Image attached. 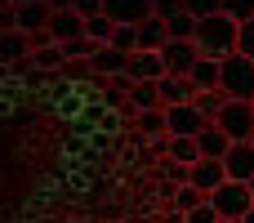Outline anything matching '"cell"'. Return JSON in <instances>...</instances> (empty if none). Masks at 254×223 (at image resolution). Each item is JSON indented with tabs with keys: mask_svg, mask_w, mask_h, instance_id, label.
I'll return each mask as SVG.
<instances>
[{
	"mask_svg": "<svg viewBox=\"0 0 254 223\" xmlns=\"http://www.w3.org/2000/svg\"><path fill=\"white\" fill-rule=\"evenodd\" d=\"M237 36H241V22L228 18V13H214V18L196 22V49L205 58H219V63L237 54Z\"/></svg>",
	"mask_w": 254,
	"mask_h": 223,
	"instance_id": "6da1fadb",
	"label": "cell"
},
{
	"mask_svg": "<svg viewBox=\"0 0 254 223\" xmlns=\"http://www.w3.org/2000/svg\"><path fill=\"white\" fill-rule=\"evenodd\" d=\"M223 94L241 98V103H254V58H246V54L223 58Z\"/></svg>",
	"mask_w": 254,
	"mask_h": 223,
	"instance_id": "7a4b0ae2",
	"label": "cell"
},
{
	"mask_svg": "<svg viewBox=\"0 0 254 223\" xmlns=\"http://www.w3.org/2000/svg\"><path fill=\"white\" fill-rule=\"evenodd\" d=\"M232 143H254V103H241V98H228V107L219 112L214 121Z\"/></svg>",
	"mask_w": 254,
	"mask_h": 223,
	"instance_id": "3957f363",
	"label": "cell"
},
{
	"mask_svg": "<svg viewBox=\"0 0 254 223\" xmlns=\"http://www.w3.org/2000/svg\"><path fill=\"white\" fill-rule=\"evenodd\" d=\"M210 206L219 210V219H246L254 210V192H250V183H223L214 197H210Z\"/></svg>",
	"mask_w": 254,
	"mask_h": 223,
	"instance_id": "277c9868",
	"label": "cell"
},
{
	"mask_svg": "<svg viewBox=\"0 0 254 223\" xmlns=\"http://www.w3.org/2000/svg\"><path fill=\"white\" fill-rule=\"evenodd\" d=\"M49 18H54V9L45 0H27V4H9L4 27H18V31L36 36V31H49Z\"/></svg>",
	"mask_w": 254,
	"mask_h": 223,
	"instance_id": "5b68a950",
	"label": "cell"
},
{
	"mask_svg": "<svg viewBox=\"0 0 254 223\" xmlns=\"http://www.w3.org/2000/svg\"><path fill=\"white\" fill-rule=\"evenodd\" d=\"M103 13L116 27H143L156 13V0H103Z\"/></svg>",
	"mask_w": 254,
	"mask_h": 223,
	"instance_id": "8992f818",
	"label": "cell"
},
{
	"mask_svg": "<svg viewBox=\"0 0 254 223\" xmlns=\"http://www.w3.org/2000/svg\"><path fill=\"white\" fill-rule=\"evenodd\" d=\"M161 58H165V72H170V76H192V67H196L205 54L196 49V40H170V45L161 49Z\"/></svg>",
	"mask_w": 254,
	"mask_h": 223,
	"instance_id": "52a82bcc",
	"label": "cell"
},
{
	"mask_svg": "<svg viewBox=\"0 0 254 223\" xmlns=\"http://www.w3.org/2000/svg\"><path fill=\"white\" fill-rule=\"evenodd\" d=\"M165 121H170V134L174 139H196L210 121L196 112V103H179V107H165Z\"/></svg>",
	"mask_w": 254,
	"mask_h": 223,
	"instance_id": "ba28073f",
	"label": "cell"
},
{
	"mask_svg": "<svg viewBox=\"0 0 254 223\" xmlns=\"http://www.w3.org/2000/svg\"><path fill=\"white\" fill-rule=\"evenodd\" d=\"M188 183H192V188H201L205 197H214V192L228 183V165H223V161H210V156H201V161L192 165Z\"/></svg>",
	"mask_w": 254,
	"mask_h": 223,
	"instance_id": "9c48e42d",
	"label": "cell"
},
{
	"mask_svg": "<svg viewBox=\"0 0 254 223\" xmlns=\"http://www.w3.org/2000/svg\"><path fill=\"white\" fill-rule=\"evenodd\" d=\"M129 80H161V76H170L165 72V58H161V49H134L129 54V72H125Z\"/></svg>",
	"mask_w": 254,
	"mask_h": 223,
	"instance_id": "30bf717a",
	"label": "cell"
},
{
	"mask_svg": "<svg viewBox=\"0 0 254 223\" xmlns=\"http://www.w3.org/2000/svg\"><path fill=\"white\" fill-rule=\"evenodd\" d=\"M49 36H54L58 45H71V40L85 36V18H80L76 9H54V18H49Z\"/></svg>",
	"mask_w": 254,
	"mask_h": 223,
	"instance_id": "8fae6325",
	"label": "cell"
},
{
	"mask_svg": "<svg viewBox=\"0 0 254 223\" xmlns=\"http://www.w3.org/2000/svg\"><path fill=\"white\" fill-rule=\"evenodd\" d=\"M89 63H94V76H103V80H116V76H125V72H129V54H125V49H116V45H103Z\"/></svg>",
	"mask_w": 254,
	"mask_h": 223,
	"instance_id": "7c38bea8",
	"label": "cell"
},
{
	"mask_svg": "<svg viewBox=\"0 0 254 223\" xmlns=\"http://www.w3.org/2000/svg\"><path fill=\"white\" fill-rule=\"evenodd\" d=\"M228 179L232 183H254V143H232V152L223 156Z\"/></svg>",
	"mask_w": 254,
	"mask_h": 223,
	"instance_id": "4fadbf2b",
	"label": "cell"
},
{
	"mask_svg": "<svg viewBox=\"0 0 254 223\" xmlns=\"http://www.w3.org/2000/svg\"><path fill=\"white\" fill-rule=\"evenodd\" d=\"M22 58H31V36L18 31V27H4V31H0V63L13 67V63H22Z\"/></svg>",
	"mask_w": 254,
	"mask_h": 223,
	"instance_id": "5bb4252c",
	"label": "cell"
},
{
	"mask_svg": "<svg viewBox=\"0 0 254 223\" xmlns=\"http://www.w3.org/2000/svg\"><path fill=\"white\" fill-rule=\"evenodd\" d=\"M156 85H161V103H165V107H179V103H192V98L201 94L192 76H161Z\"/></svg>",
	"mask_w": 254,
	"mask_h": 223,
	"instance_id": "9a60e30c",
	"label": "cell"
},
{
	"mask_svg": "<svg viewBox=\"0 0 254 223\" xmlns=\"http://www.w3.org/2000/svg\"><path fill=\"white\" fill-rule=\"evenodd\" d=\"M125 107H129V112H156V107H165V103H161V85H156V80H134Z\"/></svg>",
	"mask_w": 254,
	"mask_h": 223,
	"instance_id": "2e32d148",
	"label": "cell"
},
{
	"mask_svg": "<svg viewBox=\"0 0 254 223\" xmlns=\"http://www.w3.org/2000/svg\"><path fill=\"white\" fill-rule=\"evenodd\" d=\"M196 148H201V156H210V161H223V156L232 152V139H228V134H223V130L210 121V125L196 134Z\"/></svg>",
	"mask_w": 254,
	"mask_h": 223,
	"instance_id": "e0dca14e",
	"label": "cell"
},
{
	"mask_svg": "<svg viewBox=\"0 0 254 223\" xmlns=\"http://www.w3.org/2000/svg\"><path fill=\"white\" fill-rule=\"evenodd\" d=\"M165 45H170V22L152 13V18L138 27V49H165Z\"/></svg>",
	"mask_w": 254,
	"mask_h": 223,
	"instance_id": "ac0fdd59",
	"label": "cell"
},
{
	"mask_svg": "<svg viewBox=\"0 0 254 223\" xmlns=\"http://www.w3.org/2000/svg\"><path fill=\"white\" fill-rule=\"evenodd\" d=\"M192 80H196V89H223V63L219 58H201L192 67Z\"/></svg>",
	"mask_w": 254,
	"mask_h": 223,
	"instance_id": "d6986e66",
	"label": "cell"
},
{
	"mask_svg": "<svg viewBox=\"0 0 254 223\" xmlns=\"http://www.w3.org/2000/svg\"><path fill=\"white\" fill-rule=\"evenodd\" d=\"M165 139H170V143H165V152H170V161H174V165H188V170H192V165L201 161L196 139H174V134H165Z\"/></svg>",
	"mask_w": 254,
	"mask_h": 223,
	"instance_id": "ffe728a7",
	"label": "cell"
},
{
	"mask_svg": "<svg viewBox=\"0 0 254 223\" xmlns=\"http://www.w3.org/2000/svg\"><path fill=\"white\" fill-rule=\"evenodd\" d=\"M31 63H36V72H63L67 54H63V45H40V49H31Z\"/></svg>",
	"mask_w": 254,
	"mask_h": 223,
	"instance_id": "44dd1931",
	"label": "cell"
},
{
	"mask_svg": "<svg viewBox=\"0 0 254 223\" xmlns=\"http://www.w3.org/2000/svg\"><path fill=\"white\" fill-rule=\"evenodd\" d=\"M192 103H196V112H201L205 121H219V112L228 107V94H223V89H201Z\"/></svg>",
	"mask_w": 254,
	"mask_h": 223,
	"instance_id": "7402d4cb",
	"label": "cell"
},
{
	"mask_svg": "<svg viewBox=\"0 0 254 223\" xmlns=\"http://www.w3.org/2000/svg\"><path fill=\"white\" fill-rule=\"evenodd\" d=\"M138 134H143V139H161V134H170L165 107H156V112H138Z\"/></svg>",
	"mask_w": 254,
	"mask_h": 223,
	"instance_id": "603a6c76",
	"label": "cell"
},
{
	"mask_svg": "<svg viewBox=\"0 0 254 223\" xmlns=\"http://www.w3.org/2000/svg\"><path fill=\"white\" fill-rule=\"evenodd\" d=\"M85 36H89V40H98V45H112L116 22H112L107 13H94V18H85Z\"/></svg>",
	"mask_w": 254,
	"mask_h": 223,
	"instance_id": "cb8c5ba5",
	"label": "cell"
},
{
	"mask_svg": "<svg viewBox=\"0 0 254 223\" xmlns=\"http://www.w3.org/2000/svg\"><path fill=\"white\" fill-rule=\"evenodd\" d=\"M174 201H179V215H188V210H196V206H205V201H210V197H205V192H201V188H192V183H183V188H179V197H174Z\"/></svg>",
	"mask_w": 254,
	"mask_h": 223,
	"instance_id": "d4e9b609",
	"label": "cell"
},
{
	"mask_svg": "<svg viewBox=\"0 0 254 223\" xmlns=\"http://www.w3.org/2000/svg\"><path fill=\"white\" fill-rule=\"evenodd\" d=\"M183 9L201 22V18H214V13H223V0H183Z\"/></svg>",
	"mask_w": 254,
	"mask_h": 223,
	"instance_id": "484cf974",
	"label": "cell"
},
{
	"mask_svg": "<svg viewBox=\"0 0 254 223\" xmlns=\"http://www.w3.org/2000/svg\"><path fill=\"white\" fill-rule=\"evenodd\" d=\"M223 13L237 18V22H250L254 18V0H223Z\"/></svg>",
	"mask_w": 254,
	"mask_h": 223,
	"instance_id": "4316f807",
	"label": "cell"
},
{
	"mask_svg": "<svg viewBox=\"0 0 254 223\" xmlns=\"http://www.w3.org/2000/svg\"><path fill=\"white\" fill-rule=\"evenodd\" d=\"M112 45H116V49H125V54H134V49H138V27H116Z\"/></svg>",
	"mask_w": 254,
	"mask_h": 223,
	"instance_id": "83f0119b",
	"label": "cell"
},
{
	"mask_svg": "<svg viewBox=\"0 0 254 223\" xmlns=\"http://www.w3.org/2000/svg\"><path fill=\"white\" fill-rule=\"evenodd\" d=\"M183 223H223V219H219V210H214V206L205 201V206H196V210H188V215H183Z\"/></svg>",
	"mask_w": 254,
	"mask_h": 223,
	"instance_id": "f1b7e54d",
	"label": "cell"
},
{
	"mask_svg": "<svg viewBox=\"0 0 254 223\" xmlns=\"http://www.w3.org/2000/svg\"><path fill=\"white\" fill-rule=\"evenodd\" d=\"M237 54L254 58V18H250V22H241V36H237Z\"/></svg>",
	"mask_w": 254,
	"mask_h": 223,
	"instance_id": "f546056e",
	"label": "cell"
},
{
	"mask_svg": "<svg viewBox=\"0 0 254 223\" xmlns=\"http://www.w3.org/2000/svg\"><path fill=\"white\" fill-rule=\"evenodd\" d=\"M174 13H183V0H156V18H174Z\"/></svg>",
	"mask_w": 254,
	"mask_h": 223,
	"instance_id": "4dcf8cb0",
	"label": "cell"
},
{
	"mask_svg": "<svg viewBox=\"0 0 254 223\" xmlns=\"http://www.w3.org/2000/svg\"><path fill=\"white\" fill-rule=\"evenodd\" d=\"M71 9L80 18H94V13H103V0H71Z\"/></svg>",
	"mask_w": 254,
	"mask_h": 223,
	"instance_id": "1f68e13d",
	"label": "cell"
},
{
	"mask_svg": "<svg viewBox=\"0 0 254 223\" xmlns=\"http://www.w3.org/2000/svg\"><path fill=\"white\" fill-rule=\"evenodd\" d=\"M49 9H71V0H45Z\"/></svg>",
	"mask_w": 254,
	"mask_h": 223,
	"instance_id": "d6a6232c",
	"label": "cell"
},
{
	"mask_svg": "<svg viewBox=\"0 0 254 223\" xmlns=\"http://www.w3.org/2000/svg\"><path fill=\"white\" fill-rule=\"evenodd\" d=\"M241 223H254V210H250V215H246V219H241Z\"/></svg>",
	"mask_w": 254,
	"mask_h": 223,
	"instance_id": "836d02e7",
	"label": "cell"
},
{
	"mask_svg": "<svg viewBox=\"0 0 254 223\" xmlns=\"http://www.w3.org/2000/svg\"><path fill=\"white\" fill-rule=\"evenodd\" d=\"M9 4H27V0H9Z\"/></svg>",
	"mask_w": 254,
	"mask_h": 223,
	"instance_id": "e575fe53",
	"label": "cell"
},
{
	"mask_svg": "<svg viewBox=\"0 0 254 223\" xmlns=\"http://www.w3.org/2000/svg\"><path fill=\"white\" fill-rule=\"evenodd\" d=\"M223 223H241V219H223Z\"/></svg>",
	"mask_w": 254,
	"mask_h": 223,
	"instance_id": "d590c367",
	"label": "cell"
},
{
	"mask_svg": "<svg viewBox=\"0 0 254 223\" xmlns=\"http://www.w3.org/2000/svg\"><path fill=\"white\" fill-rule=\"evenodd\" d=\"M250 192H254V183H250Z\"/></svg>",
	"mask_w": 254,
	"mask_h": 223,
	"instance_id": "8d00e7d4",
	"label": "cell"
}]
</instances>
